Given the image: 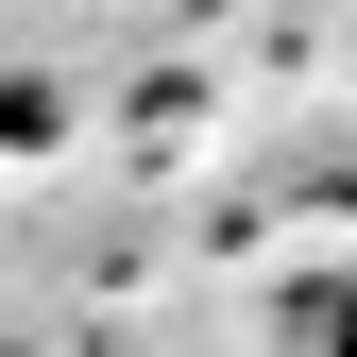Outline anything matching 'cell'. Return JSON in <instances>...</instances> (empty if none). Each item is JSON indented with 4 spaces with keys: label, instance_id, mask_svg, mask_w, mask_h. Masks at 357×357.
<instances>
[{
    "label": "cell",
    "instance_id": "6da1fadb",
    "mask_svg": "<svg viewBox=\"0 0 357 357\" xmlns=\"http://www.w3.org/2000/svg\"><path fill=\"white\" fill-rule=\"evenodd\" d=\"M289 357H357V273H306L289 289Z\"/></svg>",
    "mask_w": 357,
    "mask_h": 357
},
{
    "label": "cell",
    "instance_id": "7a4b0ae2",
    "mask_svg": "<svg viewBox=\"0 0 357 357\" xmlns=\"http://www.w3.org/2000/svg\"><path fill=\"white\" fill-rule=\"evenodd\" d=\"M0 357H17V340H0Z\"/></svg>",
    "mask_w": 357,
    "mask_h": 357
}]
</instances>
